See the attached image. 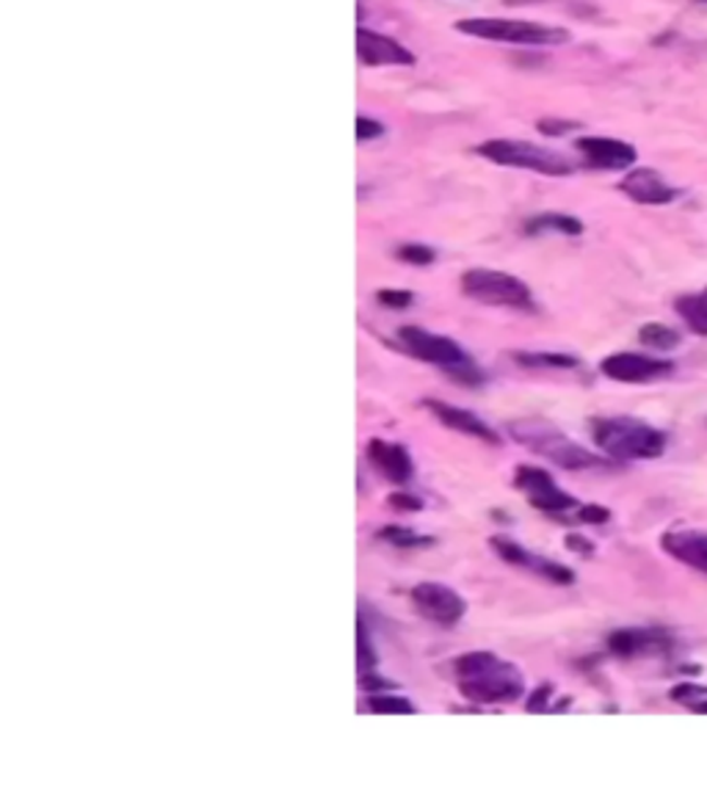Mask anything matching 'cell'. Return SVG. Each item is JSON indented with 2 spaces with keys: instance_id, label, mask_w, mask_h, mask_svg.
Returning a JSON list of instances; mask_svg holds the SVG:
<instances>
[{
  "instance_id": "1",
  "label": "cell",
  "mask_w": 707,
  "mask_h": 795,
  "mask_svg": "<svg viewBox=\"0 0 707 795\" xmlns=\"http://www.w3.org/2000/svg\"><path fill=\"white\" fill-rule=\"evenodd\" d=\"M459 691L473 705H509L522 696V674L492 653H470L454 660Z\"/></svg>"
},
{
  "instance_id": "24",
  "label": "cell",
  "mask_w": 707,
  "mask_h": 795,
  "mask_svg": "<svg viewBox=\"0 0 707 795\" xmlns=\"http://www.w3.org/2000/svg\"><path fill=\"white\" fill-rule=\"evenodd\" d=\"M365 710L371 712H387V716H412L414 707L409 699H401V696H384L373 694L365 699Z\"/></svg>"
},
{
  "instance_id": "28",
  "label": "cell",
  "mask_w": 707,
  "mask_h": 795,
  "mask_svg": "<svg viewBox=\"0 0 707 795\" xmlns=\"http://www.w3.org/2000/svg\"><path fill=\"white\" fill-rule=\"evenodd\" d=\"M669 696L674 701H680V705H689V710H691L696 701L707 699V688L705 685H691V682H683V685H678V688H671Z\"/></svg>"
},
{
  "instance_id": "5",
  "label": "cell",
  "mask_w": 707,
  "mask_h": 795,
  "mask_svg": "<svg viewBox=\"0 0 707 795\" xmlns=\"http://www.w3.org/2000/svg\"><path fill=\"white\" fill-rule=\"evenodd\" d=\"M459 34L486 39V42L522 45V48H558L570 42V30L556 28V25L531 23V20H509V17H470L456 23Z\"/></svg>"
},
{
  "instance_id": "30",
  "label": "cell",
  "mask_w": 707,
  "mask_h": 795,
  "mask_svg": "<svg viewBox=\"0 0 707 795\" xmlns=\"http://www.w3.org/2000/svg\"><path fill=\"white\" fill-rule=\"evenodd\" d=\"M384 136L382 122L371 120V116H357V141H373V138Z\"/></svg>"
},
{
  "instance_id": "3",
  "label": "cell",
  "mask_w": 707,
  "mask_h": 795,
  "mask_svg": "<svg viewBox=\"0 0 707 795\" xmlns=\"http://www.w3.org/2000/svg\"><path fill=\"white\" fill-rule=\"evenodd\" d=\"M509 434L522 448H531L536 456L563 467V470H599V467H606V461L599 456L567 439L561 431L553 428L545 420H517L509 425Z\"/></svg>"
},
{
  "instance_id": "9",
  "label": "cell",
  "mask_w": 707,
  "mask_h": 795,
  "mask_svg": "<svg viewBox=\"0 0 707 795\" xmlns=\"http://www.w3.org/2000/svg\"><path fill=\"white\" fill-rule=\"evenodd\" d=\"M599 371H603V376L613 378V382L649 384V382H660V378L671 376V373H674V365H671L669 359L647 357V353L619 351V353H611V357L603 359V362H599Z\"/></svg>"
},
{
  "instance_id": "18",
  "label": "cell",
  "mask_w": 707,
  "mask_h": 795,
  "mask_svg": "<svg viewBox=\"0 0 707 795\" xmlns=\"http://www.w3.org/2000/svg\"><path fill=\"white\" fill-rule=\"evenodd\" d=\"M660 547L674 561L707 574V533L705 531H669L660 538Z\"/></svg>"
},
{
  "instance_id": "15",
  "label": "cell",
  "mask_w": 707,
  "mask_h": 795,
  "mask_svg": "<svg viewBox=\"0 0 707 795\" xmlns=\"http://www.w3.org/2000/svg\"><path fill=\"white\" fill-rule=\"evenodd\" d=\"M423 407H426L429 412H432L434 418H437L439 423L445 425V428L456 431V434H464V437L481 439V443H489V445H500L498 431L489 428V425H486V420H481L479 414L470 412V409L450 407V403L437 401V398H426V401H423Z\"/></svg>"
},
{
  "instance_id": "2",
  "label": "cell",
  "mask_w": 707,
  "mask_h": 795,
  "mask_svg": "<svg viewBox=\"0 0 707 795\" xmlns=\"http://www.w3.org/2000/svg\"><path fill=\"white\" fill-rule=\"evenodd\" d=\"M592 439L606 456L617 461L658 459L666 450V434L635 418H597Z\"/></svg>"
},
{
  "instance_id": "25",
  "label": "cell",
  "mask_w": 707,
  "mask_h": 795,
  "mask_svg": "<svg viewBox=\"0 0 707 795\" xmlns=\"http://www.w3.org/2000/svg\"><path fill=\"white\" fill-rule=\"evenodd\" d=\"M396 258L409 265H432L434 258H437V251L426 244H404L396 249Z\"/></svg>"
},
{
  "instance_id": "4",
  "label": "cell",
  "mask_w": 707,
  "mask_h": 795,
  "mask_svg": "<svg viewBox=\"0 0 707 795\" xmlns=\"http://www.w3.org/2000/svg\"><path fill=\"white\" fill-rule=\"evenodd\" d=\"M398 343L412 353L420 362H429V365L443 368L448 376H454L456 382L462 384H481L484 382V373L475 365L470 353L464 351L462 346L450 337L434 335L429 330H420V326H401L398 330Z\"/></svg>"
},
{
  "instance_id": "14",
  "label": "cell",
  "mask_w": 707,
  "mask_h": 795,
  "mask_svg": "<svg viewBox=\"0 0 707 795\" xmlns=\"http://www.w3.org/2000/svg\"><path fill=\"white\" fill-rule=\"evenodd\" d=\"M357 55L368 66H412L414 53L398 39L379 30H357Z\"/></svg>"
},
{
  "instance_id": "8",
  "label": "cell",
  "mask_w": 707,
  "mask_h": 795,
  "mask_svg": "<svg viewBox=\"0 0 707 795\" xmlns=\"http://www.w3.org/2000/svg\"><path fill=\"white\" fill-rule=\"evenodd\" d=\"M514 486L534 502L536 509L545 511V514H567V511H578L581 502L572 495H567L563 489H558V484L553 481V475L542 467L522 464L517 467L514 473Z\"/></svg>"
},
{
  "instance_id": "17",
  "label": "cell",
  "mask_w": 707,
  "mask_h": 795,
  "mask_svg": "<svg viewBox=\"0 0 707 795\" xmlns=\"http://www.w3.org/2000/svg\"><path fill=\"white\" fill-rule=\"evenodd\" d=\"M619 191L638 204H669L678 199V191L660 177L655 169H633L622 177Z\"/></svg>"
},
{
  "instance_id": "29",
  "label": "cell",
  "mask_w": 707,
  "mask_h": 795,
  "mask_svg": "<svg viewBox=\"0 0 707 795\" xmlns=\"http://www.w3.org/2000/svg\"><path fill=\"white\" fill-rule=\"evenodd\" d=\"M387 506L396 511H409V514H412V511L423 509V500L414 495H409V492H393V495L387 497Z\"/></svg>"
},
{
  "instance_id": "31",
  "label": "cell",
  "mask_w": 707,
  "mask_h": 795,
  "mask_svg": "<svg viewBox=\"0 0 707 795\" xmlns=\"http://www.w3.org/2000/svg\"><path fill=\"white\" fill-rule=\"evenodd\" d=\"M578 520L588 522V525H603V522L611 520V511L606 506H581L578 509Z\"/></svg>"
},
{
  "instance_id": "21",
  "label": "cell",
  "mask_w": 707,
  "mask_h": 795,
  "mask_svg": "<svg viewBox=\"0 0 707 795\" xmlns=\"http://www.w3.org/2000/svg\"><path fill=\"white\" fill-rule=\"evenodd\" d=\"M514 359L525 368H578V359L572 353L558 351H514Z\"/></svg>"
},
{
  "instance_id": "10",
  "label": "cell",
  "mask_w": 707,
  "mask_h": 795,
  "mask_svg": "<svg viewBox=\"0 0 707 795\" xmlns=\"http://www.w3.org/2000/svg\"><path fill=\"white\" fill-rule=\"evenodd\" d=\"M412 605L420 617L439 628H454L468 613V605L450 586L443 583H418L412 588Z\"/></svg>"
},
{
  "instance_id": "7",
  "label": "cell",
  "mask_w": 707,
  "mask_h": 795,
  "mask_svg": "<svg viewBox=\"0 0 707 795\" xmlns=\"http://www.w3.org/2000/svg\"><path fill=\"white\" fill-rule=\"evenodd\" d=\"M462 294L486 307H509V310H531L534 296L531 287L514 274L492 269H470L462 274Z\"/></svg>"
},
{
  "instance_id": "16",
  "label": "cell",
  "mask_w": 707,
  "mask_h": 795,
  "mask_svg": "<svg viewBox=\"0 0 707 795\" xmlns=\"http://www.w3.org/2000/svg\"><path fill=\"white\" fill-rule=\"evenodd\" d=\"M365 454H368V461H371L373 470H376L384 481H390V484H396V486H404L412 481L414 464H412V456L407 454L404 445L387 443V439H371Z\"/></svg>"
},
{
  "instance_id": "13",
  "label": "cell",
  "mask_w": 707,
  "mask_h": 795,
  "mask_svg": "<svg viewBox=\"0 0 707 795\" xmlns=\"http://www.w3.org/2000/svg\"><path fill=\"white\" fill-rule=\"evenodd\" d=\"M608 649L611 655L624 660L649 658V655H663L671 649V635L658 628H628L608 635Z\"/></svg>"
},
{
  "instance_id": "34",
  "label": "cell",
  "mask_w": 707,
  "mask_h": 795,
  "mask_svg": "<svg viewBox=\"0 0 707 795\" xmlns=\"http://www.w3.org/2000/svg\"><path fill=\"white\" fill-rule=\"evenodd\" d=\"M360 685L365 691H390L393 688V682L379 680V676H368V674H360Z\"/></svg>"
},
{
  "instance_id": "22",
  "label": "cell",
  "mask_w": 707,
  "mask_h": 795,
  "mask_svg": "<svg viewBox=\"0 0 707 795\" xmlns=\"http://www.w3.org/2000/svg\"><path fill=\"white\" fill-rule=\"evenodd\" d=\"M638 340L647 348H653V351H671V348L680 346V335L671 326H666V323H647V326H642Z\"/></svg>"
},
{
  "instance_id": "32",
  "label": "cell",
  "mask_w": 707,
  "mask_h": 795,
  "mask_svg": "<svg viewBox=\"0 0 707 795\" xmlns=\"http://www.w3.org/2000/svg\"><path fill=\"white\" fill-rule=\"evenodd\" d=\"M550 694H553V685H539L536 688V694H531V699H528V712H542L550 707Z\"/></svg>"
},
{
  "instance_id": "23",
  "label": "cell",
  "mask_w": 707,
  "mask_h": 795,
  "mask_svg": "<svg viewBox=\"0 0 707 795\" xmlns=\"http://www.w3.org/2000/svg\"><path fill=\"white\" fill-rule=\"evenodd\" d=\"M379 538H384V542H390L393 547H404V550H414V547H432L434 545V538L429 536H420V533H414L412 527H384L382 533H379Z\"/></svg>"
},
{
  "instance_id": "35",
  "label": "cell",
  "mask_w": 707,
  "mask_h": 795,
  "mask_svg": "<svg viewBox=\"0 0 707 795\" xmlns=\"http://www.w3.org/2000/svg\"><path fill=\"white\" fill-rule=\"evenodd\" d=\"M567 547H572V550H581L583 556H588V552L594 550L592 542H586V538H581V536H578V533H575V536H567Z\"/></svg>"
},
{
  "instance_id": "37",
  "label": "cell",
  "mask_w": 707,
  "mask_h": 795,
  "mask_svg": "<svg viewBox=\"0 0 707 795\" xmlns=\"http://www.w3.org/2000/svg\"><path fill=\"white\" fill-rule=\"evenodd\" d=\"M705 3H707V0H705Z\"/></svg>"
},
{
  "instance_id": "27",
  "label": "cell",
  "mask_w": 707,
  "mask_h": 795,
  "mask_svg": "<svg viewBox=\"0 0 707 795\" xmlns=\"http://www.w3.org/2000/svg\"><path fill=\"white\" fill-rule=\"evenodd\" d=\"M379 305H384L387 310H407L409 305L414 301V296L409 294V290H398V287H384V290H379Z\"/></svg>"
},
{
  "instance_id": "6",
  "label": "cell",
  "mask_w": 707,
  "mask_h": 795,
  "mask_svg": "<svg viewBox=\"0 0 707 795\" xmlns=\"http://www.w3.org/2000/svg\"><path fill=\"white\" fill-rule=\"evenodd\" d=\"M475 152L498 166L525 169V172L547 174V177H567L575 172V163L561 152L531 141H517V138H489V141L479 144Z\"/></svg>"
},
{
  "instance_id": "20",
  "label": "cell",
  "mask_w": 707,
  "mask_h": 795,
  "mask_svg": "<svg viewBox=\"0 0 707 795\" xmlns=\"http://www.w3.org/2000/svg\"><path fill=\"white\" fill-rule=\"evenodd\" d=\"M525 233H561V235H581L583 233V222L575 219V215H567V213H542L534 215L531 222L525 224Z\"/></svg>"
},
{
  "instance_id": "11",
  "label": "cell",
  "mask_w": 707,
  "mask_h": 795,
  "mask_svg": "<svg viewBox=\"0 0 707 795\" xmlns=\"http://www.w3.org/2000/svg\"><path fill=\"white\" fill-rule=\"evenodd\" d=\"M489 545L492 550L498 552L500 561L511 563V567L517 569H525V572L536 574L542 581L556 583V586H572V583H575V572H572L570 567L550 561V558L536 556V552L525 550V547H520L517 542H511L509 536H495Z\"/></svg>"
},
{
  "instance_id": "33",
  "label": "cell",
  "mask_w": 707,
  "mask_h": 795,
  "mask_svg": "<svg viewBox=\"0 0 707 795\" xmlns=\"http://www.w3.org/2000/svg\"><path fill=\"white\" fill-rule=\"evenodd\" d=\"M578 122H563V120H542L539 131L545 136H563L567 131H575Z\"/></svg>"
},
{
  "instance_id": "19",
  "label": "cell",
  "mask_w": 707,
  "mask_h": 795,
  "mask_svg": "<svg viewBox=\"0 0 707 795\" xmlns=\"http://www.w3.org/2000/svg\"><path fill=\"white\" fill-rule=\"evenodd\" d=\"M674 310H678V315L683 318V323L691 332H696L699 337H707V290L680 296L674 301Z\"/></svg>"
},
{
  "instance_id": "36",
  "label": "cell",
  "mask_w": 707,
  "mask_h": 795,
  "mask_svg": "<svg viewBox=\"0 0 707 795\" xmlns=\"http://www.w3.org/2000/svg\"><path fill=\"white\" fill-rule=\"evenodd\" d=\"M691 710H694V712H707V699L696 701V705H694V707H691Z\"/></svg>"
},
{
  "instance_id": "26",
  "label": "cell",
  "mask_w": 707,
  "mask_h": 795,
  "mask_svg": "<svg viewBox=\"0 0 707 795\" xmlns=\"http://www.w3.org/2000/svg\"><path fill=\"white\" fill-rule=\"evenodd\" d=\"M357 660H360V674H368V669L376 666V653L371 649V641H368L365 622L362 619L357 624Z\"/></svg>"
},
{
  "instance_id": "12",
  "label": "cell",
  "mask_w": 707,
  "mask_h": 795,
  "mask_svg": "<svg viewBox=\"0 0 707 795\" xmlns=\"http://www.w3.org/2000/svg\"><path fill=\"white\" fill-rule=\"evenodd\" d=\"M578 152L583 161L592 169H603V172H624L635 163V147L628 141L608 136H583L575 141Z\"/></svg>"
}]
</instances>
